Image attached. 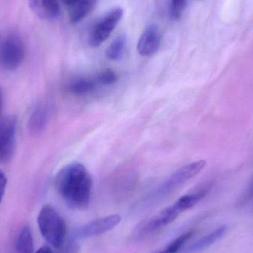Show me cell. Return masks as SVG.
<instances>
[{"label": "cell", "instance_id": "6da1fadb", "mask_svg": "<svg viewBox=\"0 0 253 253\" xmlns=\"http://www.w3.org/2000/svg\"><path fill=\"white\" fill-rule=\"evenodd\" d=\"M56 187L71 208L83 210L89 206L93 179L83 164L72 162L64 167L56 176Z\"/></svg>", "mask_w": 253, "mask_h": 253}, {"label": "cell", "instance_id": "7a4b0ae2", "mask_svg": "<svg viewBox=\"0 0 253 253\" xmlns=\"http://www.w3.org/2000/svg\"><path fill=\"white\" fill-rule=\"evenodd\" d=\"M206 193V190H202L181 196L175 203L167 207L150 219L143 227L141 232L144 233H152L173 222L184 211L190 209L200 202L205 197Z\"/></svg>", "mask_w": 253, "mask_h": 253}, {"label": "cell", "instance_id": "3957f363", "mask_svg": "<svg viewBox=\"0 0 253 253\" xmlns=\"http://www.w3.org/2000/svg\"><path fill=\"white\" fill-rule=\"evenodd\" d=\"M37 224L42 236L49 244L59 248L65 240L66 224L53 207L45 205L40 210Z\"/></svg>", "mask_w": 253, "mask_h": 253}, {"label": "cell", "instance_id": "277c9868", "mask_svg": "<svg viewBox=\"0 0 253 253\" xmlns=\"http://www.w3.org/2000/svg\"><path fill=\"white\" fill-rule=\"evenodd\" d=\"M123 10L120 7L113 9L101 18L93 27L89 36L90 47H98L108 40L114 28L123 17Z\"/></svg>", "mask_w": 253, "mask_h": 253}, {"label": "cell", "instance_id": "5b68a950", "mask_svg": "<svg viewBox=\"0 0 253 253\" xmlns=\"http://www.w3.org/2000/svg\"><path fill=\"white\" fill-rule=\"evenodd\" d=\"M206 162L205 160L196 161L184 165L182 168L178 169L172 176L164 183L163 185L159 189L156 196L163 197L169 193H172L173 190H176L183 184H185L189 180L199 175V172L204 169Z\"/></svg>", "mask_w": 253, "mask_h": 253}, {"label": "cell", "instance_id": "8992f818", "mask_svg": "<svg viewBox=\"0 0 253 253\" xmlns=\"http://www.w3.org/2000/svg\"><path fill=\"white\" fill-rule=\"evenodd\" d=\"M25 57V47L22 40L11 35L0 43V65L6 70L16 69Z\"/></svg>", "mask_w": 253, "mask_h": 253}, {"label": "cell", "instance_id": "52a82bcc", "mask_svg": "<svg viewBox=\"0 0 253 253\" xmlns=\"http://www.w3.org/2000/svg\"><path fill=\"white\" fill-rule=\"evenodd\" d=\"M16 120L7 117L0 122V163H7L13 157L16 147Z\"/></svg>", "mask_w": 253, "mask_h": 253}, {"label": "cell", "instance_id": "ba28073f", "mask_svg": "<svg viewBox=\"0 0 253 253\" xmlns=\"http://www.w3.org/2000/svg\"><path fill=\"white\" fill-rule=\"evenodd\" d=\"M120 221L121 217L119 215L99 218L76 230L71 238L76 240L100 236L117 227Z\"/></svg>", "mask_w": 253, "mask_h": 253}, {"label": "cell", "instance_id": "9c48e42d", "mask_svg": "<svg viewBox=\"0 0 253 253\" xmlns=\"http://www.w3.org/2000/svg\"><path fill=\"white\" fill-rule=\"evenodd\" d=\"M161 44V34L154 25L147 27L140 37L137 49L142 56H150L159 50Z\"/></svg>", "mask_w": 253, "mask_h": 253}, {"label": "cell", "instance_id": "30bf717a", "mask_svg": "<svg viewBox=\"0 0 253 253\" xmlns=\"http://www.w3.org/2000/svg\"><path fill=\"white\" fill-rule=\"evenodd\" d=\"M29 6L40 19L50 20L60 14L59 0H29Z\"/></svg>", "mask_w": 253, "mask_h": 253}, {"label": "cell", "instance_id": "8fae6325", "mask_svg": "<svg viewBox=\"0 0 253 253\" xmlns=\"http://www.w3.org/2000/svg\"><path fill=\"white\" fill-rule=\"evenodd\" d=\"M227 226H221L207 236H204L197 242L190 245L183 253H196L200 252L220 240L227 233Z\"/></svg>", "mask_w": 253, "mask_h": 253}, {"label": "cell", "instance_id": "7c38bea8", "mask_svg": "<svg viewBox=\"0 0 253 253\" xmlns=\"http://www.w3.org/2000/svg\"><path fill=\"white\" fill-rule=\"evenodd\" d=\"M99 0H79L70 7L69 18L72 23H77L88 16L96 7Z\"/></svg>", "mask_w": 253, "mask_h": 253}, {"label": "cell", "instance_id": "4fadbf2b", "mask_svg": "<svg viewBox=\"0 0 253 253\" xmlns=\"http://www.w3.org/2000/svg\"><path fill=\"white\" fill-rule=\"evenodd\" d=\"M48 120V111L44 105L37 107L28 120V128L33 133H39L45 127Z\"/></svg>", "mask_w": 253, "mask_h": 253}, {"label": "cell", "instance_id": "5bb4252c", "mask_svg": "<svg viewBox=\"0 0 253 253\" xmlns=\"http://www.w3.org/2000/svg\"><path fill=\"white\" fill-rule=\"evenodd\" d=\"M13 253H34V239L31 229L28 226L24 227L18 235Z\"/></svg>", "mask_w": 253, "mask_h": 253}, {"label": "cell", "instance_id": "9a60e30c", "mask_svg": "<svg viewBox=\"0 0 253 253\" xmlns=\"http://www.w3.org/2000/svg\"><path fill=\"white\" fill-rule=\"evenodd\" d=\"M126 45V37L124 35L117 37L107 48L105 55L110 60L117 61L121 59L124 54Z\"/></svg>", "mask_w": 253, "mask_h": 253}, {"label": "cell", "instance_id": "2e32d148", "mask_svg": "<svg viewBox=\"0 0 253 253\" xmlns=\"http://www.w3.org/2000/svg\"><path fill=\"white\" fill-rule=\"evenodd\" d=\"M95 88V83L89 79L81 78L74 80L68 86L70 93L77 96L87 94L93 91Z\"/></svg>", "mask_w": 253, "mask_h": 253}, {"label": "cell", "instance_id": "e0dca14e", "mask_svg": "<svg viewBox=\"0 0 253 253\" xmlns=\"http://www.w3.org/2000/svg\"><path fill=\"white\" fill-rule=\"evenodd\" d=\"M193 234V231L187 232V233L178 236L176 239L171 242L165 249L154 253H177L185 245L186 242L192 237Z\"/></svg>", "mask_w": 253, "mask_h": 253}, {"label": "cell", "instance_id": "ac0fdd59", "mask_svg": "<svg viewBox=\"0 0 253 253\" xmlns=\"http://www.w3.org/2000/svg\"><path fill=\"white\" fill-rule=\"evenodd\" d=\"M187 4V0H171L170 16L174 20L179 19Z\"/></svg>", "mask_w": 253, "mask_h": 253}, {"label": "cell", "instance_id": "d6986e66", "mask_svg": "<svg viewBox=\"0 0 253 253\" xmlns=\"http://www.w3.org/2000/svg\"><path fill=\"white\" fill-rule=\"evenodd\" d=\"M56 253H79L80 252V246L76 242L75 239L70 238L68 240L64 242V243L57 248Z\"/></svg>", "mask_w": 253, "mask_h": 253}, {"label": "cell", "instance_id": "ffe728a7", "mask_svg": "<svg viewBox=\"0 0 253 253\" xmlns=\"http://www.w3.org/2000/svg\"><path fill=\"white\" fill-rule=\"evenodd\" d=\"M118 77L117 74L112 70L108 69L104 71L99 76V81L103 84H114L117 82Z\"/></svg>", "mask_w": 253, "mask_h": 253}, {"label": "cell", "instance_id": "44dd1931", "mask_svg": "<svg viewBox=\"0 0 253 253\" xmlns=\"http://www.w3.org/2000/svg\"><path fill=\"white\" fill-rule=\"evenodd\" d=\"M7 179L5 174L0 170V204L2 201L5 193L6 187H7Z\"/></svg>", "mask_w": 253, "mask_h": 253}, {"label": "cell", "instance_id": "7402d4cb", "mask_svg": "<svg viewBox=\"0 0 253 253\" xmlns=\"http://www.w3.org/2000/svg\"><path fill=\"white\" fill-rule=\"evenodd\" d=\"M35 253H53V252L49 247L44 246L40 248Z\"/></svg>", "mask_w": 253, "mask_h": 253}, {"label": "cell", "instance_id": "603a6c76", "mask_svg": "<svg viewBox=\"0 0 253 253\" xmlns=\"http://www.w3.org/2000/svg\"><path fill=\"white\" fill-rule=\"evenodd\" d=\"M62 1L64 4L69 6V7H71V6H73L74 4H76V3H77L79 0H62Z\"/></svg>", "mask_w": 253, "mask_h": 253}, {"label": "cell", "instance_id": "cb8c5ba5", "mask_svg": "<svg viewBox=\"0 0 253 253\" xmlns=\"http://www.w3.org/2000/svg\"><path fill=\"white\" fill-rule=\"evenodd\" d=\"M3 107V95L1 89H0V116H1V111H2Z\"/></svg>", "mask_w": 253, "mask_h": 253}, {"label": "cell", "instance_id": "d4e9b609", "mask_svg": "<svg viewBox=\"0 0 253 253\" xmlns=\"http://www.w3.org/2000/svg\"><path fill=\"white\" fill-rule=\"evenodd\" d=\"M249 196H251V199H253V183L250 189Z\"/></svg>", "mask_w": 253, "mask_h": 253}]
</instances>
